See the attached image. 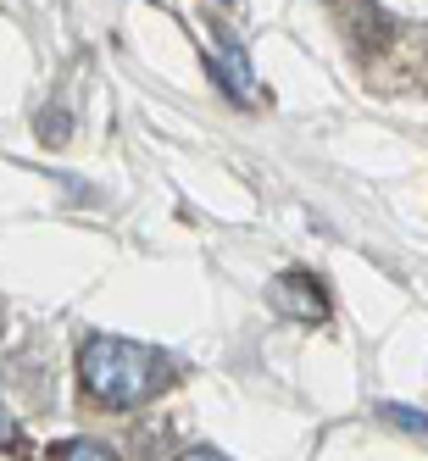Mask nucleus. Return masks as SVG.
Returning <instances> with one entry per match:
<instances>
[{"instance_id": "f257e3e1", "label": "nucleus", "mask_w": 428, "mask_h": 461, "mask_svg": "<svg viewBox=\"0 0 428 461\" xmlns=\"http://www.w3.org/2000/svg\"><path fill=\"white\" fill-rule=\"evenodd\" d=\"M78 373H84V389L95 394L101 406H140L168 384V361L150 345H134V339H117V334H95L84 339L78 350Z\"/></svg>"}, {"instance_id": "f03ea898", "label": "nucleus", "mask_w": 428, "mask_h": 461, "mask_svg": "<svg viewBox=\"0 0 428 461\" xmlns=\"http://www.w3.org/2000/svg\"><path fill=\"white\" fill-rule=\"evenodd\" d=\"M212 73L223 84V95L234 106H256V73H250V56L234 34H223L217 28V40H212Z\"/></svg>"}, {"instance_id": "7ed1b4c3", "label": "nucleus", "mask_w": 428, "mask_h": 461, "mask_svg": "<svg viewBox=\"0 0 428 461\" xmlns=\"http://www.w3.org/2000/svg\"><path fill=\"white\" fill-rule=\"evenodd\" d=\"M268 294H273V306L284 317H295V322H328V294H323V284L312 273H278L268 284Z\"/></svg>"}, {"instance_id": "20e7f679", "label": "nucleus", "mask_w": 428, "mask_h": 461, "mask_svg": "<svg viewBox=\"0 0 428 461\" xmlns=\"http://www.w3.org/2000/svg\"><path fill=\"white\" fill-rule=\"evenodd\" d=\"M56 461H117L112 456V445H101V439H68L56 450Z\"/></svg>"}, {"instance_id": "39448f33", "label": "nucleus", "mask_w": 428, "mask_h": 461, "mask_svg": "<svg viewBox=\"0 0 428 461\" xmlns=\"http://www.w3.org/2000/svg\"><path fill=\"white\" fill-rule=\"evenodd\" d=\"M384 422L406 428V434H428V417H423V411H412V406H384Z\"/></svg>"}, {"instance_id": "423d86ee", "label": "nucleus", "mask_w": 428, "mask_h": 461, "mask_svg": "<svg viewBox=\"0 0 428 461\" xmlns=\"http://www.w3.org/2000/svg\"><path fill=\"white\" fill-rule=\"evenodd\" d=\"M23 445V428H17V417L0 406V450H17Z\"/></svg>"}, {"instance_id": "0eeeda50", "label": "nucleus", "mask_w": 428, "mask_h": 461, "mask_svg": "<svg viewBox=\"0 0 428 461\" xmlns=\"http://www.w3.org/2000/svg\"><path fill=\"white\" fill-rule=\"evenodd\" d=\"M40 134H45V140H50V145H61V140H68V117H61V112H56V117H50V122H45V117H40Z\"/></svg>"}, {"instance_id": "6e6552de", "label": "nucleus", "mask_w": 428, "mask_h": 461, "mask_svg": "<svg viewBox=\"0 0 428 461\" xmlns=\"http://www.w3.org/2000/svg\"><path fill=\"white\" fill-rule=\"evenodd\" d=\"M178 461H228V456H217V450H189V456H178Z\"/></svg>"}]
</instances>
